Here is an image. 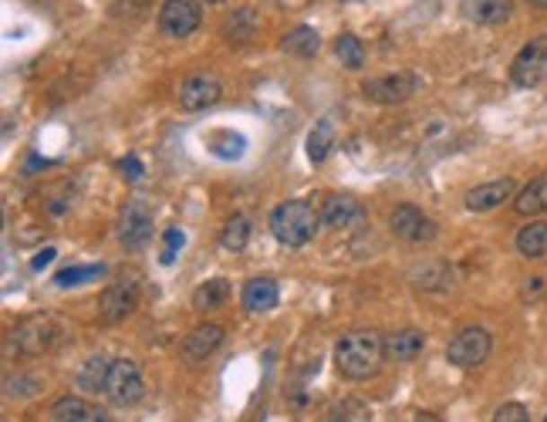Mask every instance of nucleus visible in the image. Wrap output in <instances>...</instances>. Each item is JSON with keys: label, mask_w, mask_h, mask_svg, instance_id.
<instances>
[{"label": "nucleus", "mask_w": 547, "mask_h": 422, "mask_svg": "<svg viewBox=\"0 0 547 422\" xmlns=\"http://www.w3.org/2000/svg\"><path fill=\"white\" fill-rule=\"evenodd\" d=\"M382 362H385V338L372 328H355L348 335L338 338L335 345V368L341 379L365 382L379 375Z\"/></svg>", "instance_id": "obj_1"}, {"label": "nucleus", "mask_w": 547, "mask_h": 422, "mask_svg": "<svg viewBox=\"0 0 547 422\" xmlns=\"http://www.w3.org/2000/svg\"><path fill=\"white\" fill-rule=\"evenodd\" d=\"M322 224V210L311 199H287L281 207H274L270 220H267L274 240L284 243V247H304L308 240H314Z\"/></svg>", "instance_id": "obj_2"}, {"label": "nucleus", "mask_w": 547, "mask_h": 422, "mask_svg": "<svg viewBox=\"0 0 547 422\" xmlns=\"http://www.w3.org/2000/svg\"><path fill=\"white\" fill-rule=\"evenodd\" d=\"M61 338H65V324L57 321L55 314H31V318L14 324L11 345L28 358H38V355L55 352Z\"/></svg>", "instance_id": "obj_3"}, {"label": "nucleus", "mask_w": 547, "mask_h": 422, "mask_svg": "<svg viewBox=\"0 0 547 422\" xmlns=\"http://www.w3.org/2000/svg\"><path fill=\"white\" fill-rule=\"evenodd\" d=\"M146 395V379H142L139 362L132 358H112L109 365V379H105V399L119 409H128L142 402Z\"/></svg>", "instance_id": "obj_4"}, {"label": "nucleus", "mask_w": 547, "mask_h": 422, "mask_svg": "<svg viewBox=\"0 0 547 422\" xmlns=\"http://www.w3.org/2000/svg\"><path fill=\"white\" fill-rule=\"evenodd\" d=\"M493 352V335L487 328H463L456 331L453 341L446 345L449 365L456 368H480Z\"/></svg>", "instance_id": "obj_5"}, {"label": "nucleus", "mask_w": 547, "mask_h": 422, "mask_svg": "<svg viewBox=\"0 0 547 422\" xmlns=\"http://www.w3.org/2000/svg\"><path fill=\"white\" fill-rule=\"evenodd\" d=\"M510 82L517 88H537L547 82V34H537L520 48L510 65Z\"/></svg>", "instance_id": "obj_6"}, {"label": "nucleus", "mask_w": 547, "mask_h": 422, "mask_svg": "<svg viewBox=\"0 0 547 422\" xmlns=\"http://www.w3.org/2000/svg\"><path fill=\"white\" fill-rule=\"evenodd\" d=\"M199 21H203L199 0H163V7H159V31L176 41L190 38L199 28Z\"/></svg>", "instance_id": "obj_7"}, {"label": "nucleus", "mask_w": 547, "mask_h": 422, "mask_svg": "<svg viewBox=\"0 0 547 422\" xmlns=\"http://www.w3.org/2000/svg\"><path fill=\"white\" fill-rule=\"evenodd\" d=\"M136 308H139V281H136V277H119V281L109 284L99 297V314L101 321L109 324L128 318Z\"/></svg>", "instance_id": "obj_8"}, {"label": "nucleus", "mask_w": 547, "mask_h": 422, "mask_svg": "<svg viewBox=\"0 0 547 422\" xmlns=\"http://www.w3.org/2000/svg\"><path fill=\"white\" fill-rule=\"evenodd\" d=\"M220 99H224V84H220V78L210 75V71H197V75H190V78L180 84V109H186V112L213 109Z\"/></svg>", "instance_id": "obj_9"}, {"label": "nucleus", "mask_w": 547, "mask_h": 422, "mask_svg": "<svg viewBox=\"0 0 547 422\" xmlns=\"http://www.w3.org/2000/svg\"><path fill=\"white\" fill-rule=\"evenodd\" d=\"M416 88H419V78H416V75H406V71H399V75H382V78L365 82L362 95L368 101H375V105H399V101L412 99V95H416Z\"/></svg>", "instance_id": "obj_10"}, {"label": "nucleus", "mask_w": 547, "mask_h": 422, "mask_svg": "<svg viewBox=\"0 0 547 422\" xmlns=\"http://www.w3.org/2000/svg\"><path fill=\"white\" fill-rule=\"evenodd\" d=\"M153 237V210H149V203L146 199H128L122 216H119V240L132 247V251H139L146 247Z\"/></svg>", "instance_id": "obj_11"}, {"label": "nucleus", "mask_w": 547, "mask_h": 422, "mask_svg": "<svg viewBox=\"0 0 547 422\" xmlns=\"http://www.w3.org/2000/svg\"><path fill=\"white\" fill-rule=\"evenodd\" d=\"M389 226H393L395 237L406 240V243H429L436 237V224L412 203L395 207L393 216H389Z\"/></svg>", "instance_id": "obj_12"}, {"label": "nucleus", "mask_w": 547, "mask_h": 422, "mask_svg": "<svg viewBox=\"0 0 547 422\" xmlns=\"http://www.w3.org/2000/svg\"><path fill=\"white\" fill-rule=\"evenodd\" d=\"M517 197V186L514 180H493V183H483V186H473L466 193V210L470 213H490L497 207H504L507 199Z\"/></svg>", "instance_id": "obj_13"}, {"label": "nucleus", "mask_w": 547, "mask_h": 422, "mask_svg": "<svg viewBox=\"0 0 547 422\" xmlns=\"http://www.w3.org/2000/svg\"><path fill=\"white\" fill-rule=\"evenodd\" d=\"M426 348V335H422L419 328H402V331H393V335H385V358L389 362H399V365H406V362H416Z\"/></svg>", "instance_id": "obj_14"}, {"label": "nucleus", "mask_w": 547, "mask_h": 422, "mask_svg": "<svg viewBox=\"0 0 547 422\" xmlns=\"http://www.w3.org/2000/svg\"><path fill=\"white\" fill-rule=\"evenodd\" d=\"M220 341H224V328L220 324H199L182 341V358L186 362H203V358H210L220 348Z\"/></svg>", "instance_id": "obj_15"}, {"label": "nucleus", "mask_w": 547, "mask_h": 422, "mask_svg": "<svg viewBox=\"0 0 547 422\" xmlns=\"http://www.w3.org/2000/svg\"><path fill=\"white\" fill-rule=\"evenodd\" d=\"M51 419L55 422H105V409L92 406L84 399H75V395H65L51 406Z\"/></svg>", "instance_id": "obj_16"}, {"label": "nucleus", "mask_w": 547, "mask_h": 422, "mask_svg": "<svg viewBox=\"0 0 547 422\" xmlns=\"http://www.w3.org/2000/svg\"><path fill=\"white\" fill-rule=\"evenodd\" d=\"M453 277H456L453 268L443 264V260H426V264L409 270V281L416 284V287H422V291H449V287H453Z\"/></svg>", "instance_id": "obj_17"}, {"label": "nucleus", "mask_w": 547, "mask_h": 422, "mask_svg": "<svg viewBox=\"0 0 547 422\" xmlns=\"http://www.w3.org/2000/svg\"><path fill=\"white\" fill-rule=\"evenodd\" d=\"M278 297H281L278 281H270V277H253V281H247V287H243V308L253 311V314H264V311L278 308Z\"/></svg>", "instance_id": "obj_18"}, {"label": "nucleus", "mask_w": 547, "mask_h": 422, "mask_svg": "<svg viewBox=\"0 0 547 422\" xmlns=\"http://www.w3.org/2000/svg\"><path fill=\"white\" fill-rule=\"evenodd\" d=\"M514 213H520V216H541V213H547V172L531 180L514 197Z\"/></svg>", "instance_id": "obj_19"}, {"label": "nucleus", "mask_w": 547, "mask_h": 422, "mask_svg": "<svg viewBox=\"0 0 547 422\" xmlns=\"http://www.w3.org/2000/svg\"><path fill=\"white\" fill-rule=\"evenodd\" d=\"M322 220H324V226H335V230H341V226H355L362 220V207H358L351 197H328L324 199Z\"/></svg>", "instance_id": "obj_20"}, {"label": "nucleus", "mask_w": 547, "mask_h": 422, "mask_svg": "<svg viewBox=\"0 0 547 422\" xmlns=\"http://www.w3.org/2000/svg\"><path fill=\"white\" fill-rule=\"evenodd\" d=\"M281 51L284 55H295V57H314L322 51V34L314 28H308V24H301V28L284 34Z\"/></svg>", "instance_id": "obj_21"}, {"label": "nucleus", "mask_w": 547, "mask_h": 422, "mask_svg": "<svg viewBox=\"0 0 547 422\" xmlns=\"http://www.w3.org/2000/svg\"><path fill=\"white\" fill-rule=\"evenodd\" d=\"M109 358H101V355H92V358H84V365L78 368V375H75V382H78V389L88 395L95 392H105V379H109Z\"/></svg>", "instance_id": "obj_22"}, {"label": "nucleus", "mask_w": 547, "mask_h": 422, "mask_svg": "<svg viewBox=\"0 0 547 422\" xmlns=\"http://www.w3.org/2000/svg\"><path fill=\"white\" fill-rule=\"evenodd\" d=\"M517 253L527 260H544L547 257V224L534 220L517 233Z\"/></svg>", "instance_id": "obj_23"}, {"label": "nucleus", "mask_w": 547, "mask_h": 422, "mask_svg": "<svg viewBox=\"0 0 547 422\" xmlns=\"http://www.w3.org/2000/svg\"><path fill=\"white\" fill-rule=\"evenodd\" d=\"M466 14L477 24H504L514 14V0H470Z\"/></svg>", "instance_id": "obj_24"}, {"label": "nucleus", "mask_w": 547, "mask_h": 422, "mask_svg": "<svg viewBox=\"0 0 547 422\" xmlns=\"http://www.w3.org/2000/svg\"><path fill=\"white\" fill-rule=\"evenodd\" d=\"M226 297H230V281H226V277H213V281L199 284L197 291H193V308L216 311L226 304Z\"/></svg>", "instance_id": "obj_25"}, {"label": "nucleus", "mask_w": 547, "mask_h": 422, "mask_svg": "<svg viewBox=\"0 0 547 422\" xmlns=\"http://www.w3.org/2000/svg\"><path fill=\"white\" fill-rule=\"evenodd\" d=\"M331 145H335V126L328 119H322L308 136V159L311 163H324L328 153H331Z\"/></svg>", "instance_id": "obj_26"}, {"label": "nucleus", "mask_w": 547, "mask_h": 422, "mask_svg": "<svg viewBox=\"0 0 547 422\" xmlns=\"http://www.w3.org/2000/svg\"><path fill=\"white\" fill-rule=\"evenodd\" d=\"M247 243H251V220L247 216H230L224 233H220V247L230 253H240Z\"/></svg>", "instance_id": "obj_27"}, {"label": "nucleus", "mask_w": 547, "mask_h": 422, "mask_svg": "<svg viewBox=\"0 0 547 422\" xmlns=\"http://www.w3.org/2000/svg\"><path fill=\"white\" fill-rule=\"evenodd\" d=\"M253 31H257V14H253L251 7H240V11H234V17L226 21V38L230 41H237V44H243V41H251L253 38Z\"/></svg>", "instance_id": "obj_28"}, {"label": "nucleus", "mask_w": 547, "mask_h": 422, "mask_svg": "<svg viewBox=\"0 0 547 422\" xmlns=\"http://www.w3.org/2000/svg\"><path fill=\"white\" fill-rule=\"evenodd\" d=\"M335 55H338V61L345 65L348 71H358V68H365V44L355 38V34H341L335 41Z\"/></svg>", "instance_id": "obj_29"}, {"label": "nucleus", "mask_w": 547, "mask_h": 422, "mask_svg": "<svg viewBox=\"0 0 547 422\" xmlns=\"http://www.w3.org/2000/svg\"><path fill=\"white\" fill-rule=\"evenodd\" d=\"M105 277V268L101 264H84V268H65L55 274V284L57 287H78V284H88V281H99Z\"/></svg>", "instance_id": "obj_30"}, {"label": "nucleus", "mask_w": 547, "mask_h": 422, "mask_svg": "<svg viewBox=\"0 0 547 422\" xmlns=\"http://www.w3.org/2000/svg\"><path fill=\"white\" fill-rule=\"evenodd\" d=\"M243 145H247V139H243L240 132H216L210 139L213 155H220V159H240V155H243Z\"/></svg>", "instance_id": "obj_31"}, {"label": "nucleus", "mask_w": 547, "mask_h": 422, "mask_svg": "<svg viewBox=\"0 0 547 422\" xmlns=\"http://www.w3.org/2000/svg\"><path fill=\"white\" fill-rule=\"evenodd\" d=\"M4 389H7V399H28L41 389V379H34V375H17V379H7L4 382Z\"/></svg>", "instance_id": "obj_32"}, {"label": "nucleus", "mask_w": 547, "mask_h": 422, "mask_svg": "<svg viewBox=\"0 0 547 422\" xmlns=\"http://www.w3.org/2000/svg\"><path fill=\"white\" fill-rule=\"evenodd\" d=\"M163 243H166V247H163V253H159V260H163V264H172V260H176V253L182 251V243H186V237H182V230L180 226H169L166 230V237H163Z\"/></svg>", "instance_id": "obj_33"}, {"label": "nucleus", "mask_w": 547, "mask_h": 422, "mask_svg": "<svg viewBox=\"0 0 547 422\" xmlns=\"http://www.w3.org/2000/svg\"><path fill=\"white\" fill-rule=\"evenodd\" d=\"M527 419H531V412H527V406H520V402H507V406H500L493 412V422H527Z\"/></svg>", "instance_id": "obj_34"}, {"label": "nucleus", "mask_w": 547, "mask_h": 422, "mask_svg": "<svg viewBox=\"0 0 547 422\" xmlns=\"http://www.w3.org/2000/svg\"><path fill=\"white\" fill-rule=\"evenodd\" d=\"M149 7H153V0H115V4H112V14H115V17H126V14L139 17L142 11H149Z\"/></svg>", "instance_id": "obj_35"}, {"label": "nucleus", "mask_w": 547, "mask_h": 422, "mask_svg": "<svg viewBox=\"0 0 547 422\" xmlns=\"http://www.w3.org/2000/svg\"><path fill=\"white\" fill-rule=\"evenodd\" d=\"M324 419H368V409L358 406V402H345V406L331 409Z\"/></svg>", "instance_id": "obj_36"}, {"label": "nucleus", "mask_w": 547, "mask_h": 422, "mask_svg": "<svg viewBox=\"0 0 547 422\" xmlns=\"http://www.w3.org/2000/svg\"><path fill=\"white\" fill-rule=\"evenodd\" d=\"M119 169H122V176H126L128 183H139V180H142V172H146V169H142V163H139V159H136V155H126V159L119 163Z\"/></svg>", "instance_id": "obj_37"}, {"label": "nucleus", "mask_w": 547, "mask_h": 422, "mask_svg": "<svg viewBox=\"0 0 547 422\" xmlns=\"http://www.w3.org/2000/svg\"><path fill=\"white\" fill-rule=\"evenodd\" d=\"M55 257H57L55 247H44V251H38V257L31 260V270H44L48 264H51V260H55Z\"/></svg>", "instance_id": "obj_38"}, {"label": "nucleus", "mask_w": 547, "mask_h": 422, "mask_svg": "<svg viewBox=\"0 0 547 422\" xmlns=\"http://www.w3.org/2000/svg\"><path fill=\"white\" fill-rule=\"evenodd\" d=\"M524 295H527V297L544 295V277H531V281H527V287H524Z\"/></svg>", "instance_id": "obj_39"}, {"label": "nucleus", "mask_w": 547, "mask_h": 422, "mask_svg": "<svg viewBox=\"0 0 547 422\" xmlns=\"http://www.w3.org/2000/svg\"><path fill=\"white\" fill-rule=\"evenodd\" d=\"M527 4H534V7H547V0H527Z\"/></svg>", "instance_id": "obj_40"}]
</instances>
